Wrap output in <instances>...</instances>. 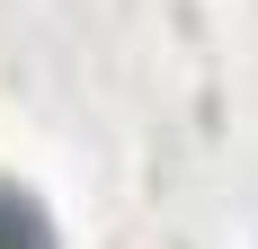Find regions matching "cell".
Returning a JSON list of instances; mask_svg holds the SVG:
<instances>
[{
    "label": "cell",
    "mask_w": 258,
    "mask_h": 249,
    "mask_svg": "<svg viewBox=\"0 0 258 249\" xmlns=\"http://www.w3.org/2000/svg\"><path fill=\"white\" fill-rule=\"evenodd\" d=\"M0 249H53V214L9 178H0Z\"/></svg>",
    "instance_id": "cell-1"
}]
</instances>
